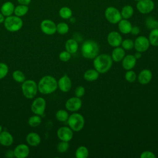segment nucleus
<instances>
[{
    "label": "nucleus",
    "instance_id": "5701e85b",
    "mask_svg": "<svg viewBox=\"0 0 158 158\" xmlns=\"http://www.w3.org/2000/svg\"><path fill=\"white\" fill-rule=\"evenodd\" d=\"M26 140L29 145L31 146H36L41 143V137L37 133L30 132L27 135Z\"/></svg>",
    "mask_w": 158,
    "mask_h": 158
},
{
    "label": "nucleus",
    "instance_id": "37998d69",
    "mask_svg": "<svg viewBox=\"0 0 158 158\" xmlns=\"http://www.w3.org/2000/svg\"><path fill=\"white\" fill-rule=\"evenodd\" d=\"M130 33L133 35H138L140 33V28L138 26H132Z\"/></svg>",
    "mask_w": 158,
    "mask_h": 158
},
{
    "label": "nucleus",
    "instance_id": "6ab92c4d",
    "mask_svg": "<svg viewBox=\"0 0 158 158\" xmlns=\"http://www.w3.org/2000/svg\"><path fill=\"white\" fill-rule=\"evenodd\" d=\"M15 5L12 1H6L1 6V12L6 17L13 15Z\"/></svg>",
    "mask_w": 158,
    "mask_h": 158
},
{
    "label": "nucleus",
    "instance_id": "ddd939ff",
    "mask_svg": "<svg viewBox=\"0 0 158 158\" xmlns=\"http://www.w3.org/2000/svg\"><path fill=\"white\" fill-rule=\"evenodd\" d=\"M57 135L60 140L69 142L73 138V130L68 127H61L57 130Z\"/></svg>",
    "mask_w": 158,
    "mask_h": 158
},
{
    "label": "nucleus",
    "instance_id": "2eb2a0df",
    "mask_svg": "<svg viewBox=\"0 0 158 158\" xmlns=\"http://www.w3.org/2000/svg\"><path fill=\"white\" fill-rule=\"evenodd\" d=\"M57 86L60 91L68 92L72 88V81L67 75H64L58 80Z\"/></svg>",
    "mask_w": 158,
    "mask_h": 158
},
{
    "label": "nucleus",
    "instance_id": "b1692460",
    "mask_svg": "<svg viewBox=\"0 0 158 158\" xmlns=\"http://www.w3.org/2000/svg\"><path fill=\"white\" fill-rule=\"evenodd\" d=\"M65 48L67 51L71 54L75 53L78 49V42L74 39H69L65 44Z\"/></svg>",
    "mask_w": 158,
    "mask_h": 158
},
{
    "label": "nucleus",
    "instance_id": "aec40b11",
    "mask_svg": "<svg viewBox=\"0 0 158 158\" xmlns=\"http://www.w3.org/2000/svg\"><path fill=\"white\" fill-rule=\"evenodd\" d=\"M14 141L12 135L7 131H2L0 133V144L4 146H10Z\"/></svg>",
    "mask_w": 158,
    "mask_h": 158
},
{
    "label": "nucleus",
    "instance_id": "39448f33",
    "mask_svg": "<svg viewBox=\"0 0 158 158\" xmlns=\"http://www.w3.org/2000/svg\"><path fill=\"white\" fill-rule=\"evenodd\" d=\"M22 91L23 96L27 99H33L36 95L38 84L32 80H25L22 85Z\"/></svg>",
    "mask_w": 158,
    "mask_h": 158
},
{
    "label": "nucleus",
    "instance_id": "09e8293b",
    "mask_svg": "<svg viewBox=\"0 0 158 158\" xmlns=\"http://www.w3.org/2000/svg\"><path fill=\"white\" fill-rule=\"evenodd\" d=\"M2 126L0 125V133L2 131Z\"/></svg>",
    "mask_w": 158,
    "mask_h": 158
},
{
    "label": "nucleus",
    "instance_id": "7c9ffc66",
    "mask_svg": "<svg viewBox=\"0 0 158 158\" xmlns=\"http://www.w3.org/2000/svg\"><path fill=\"white\" fill-rule=\"evenodd\" d=\"M69 27L65 22H60L56 25V32L60 35H65L68 33Z\"/></svg>",
    "mask_w": 158,
    "mask_h": 158
},
{
    "label": "nucleus",
    "instance_id": "de8ad7c7",
    "mask_svg": "<svg viewBox=\"0 0 158 158\" xmlns=\"http://www.w3.org/2000/svg\"><path fill=\"white\" fill-rule=\"evenodd\" d=\"M5 18H6V17L1 12H0V24L4 23Z\"/></svg>",
    "mask_w": 158,
    "mask_h": 158
},
{
    "label": "nucleus",
    "instance_id": "cd10ccee",
    "mask_svg": "<svg viewBox=\"0 0 158 158\" xmlns=\"http://www.w3.org/2000/svg\"><path fill=\"white\" fill-rule=\"evenodd\" d=\"M148 40L150 44L153 46H158V28L151 30Z\"/></svg>",
    "mask_w": 158,
    "mask_h": 158
},
{
    "label": "nucleus",
    "instance_id": "20e7f679",
    "mask_svg": "<svg viewBox=\"0 0 158 158\" xmlns=\"http://www.w3.org/2000/svg\"><path fill=\"white\" fill-rule=\"evenodd\" d=\"M3 23L5 28L10 32L18 31L23 27V20L21 17L15 15L6 17Z\"/></svg>",
    "mask_w": 158,
    "mask_h": 158
},
{
    "label": "nucleus",
    "instance_id": "e433bc0d",
    "mask_svg": "<svg viewBox=\"0 0 158 158\" xmlns=\"http://www.w3.org/2000/svg\"><path fill=\"white\" fill-rule=\"evenodd\" d=\"M125 78L127 81H128L130 83H133L136 79V74L134 71H133L131 70H128L125 73Z\"/></svg>",
    "mask_w": 158,
    "mask_h": 158
},
{
    "label": "nucleus",
    "instance_id": "2f4dec72",
    "mask_svg": "<svg viewBox=\"0 0 158 158\" xmlns=\"http://www.w3.org/2000/svg\"><path fill=\"white\" fill-rule=\"evenodd\" d=\"M69 115L68 112L64 109H60L57 111L56 113V119L59 122H65L67 121Z\"/></svg>",
    "mask_w": 158,
    "mask_h": 158
},
{
    "label": "nucleus",
    "instance_id": "412c9836",
    "mask_svg": "<svg viewBox=\"0 0 158 158\" xmlns=\"http://www.w3.org/2000/svg\"><path fill=\"white\" fill-rule=\"evenodd\" d=\"M118 28L122 33L128 34L131 32L132 25L128 19H123L118 22Z\"/></svg>",
    "mask_w": 158,
    "mask_h": 158
},
{
    "label": "nucleus",
    "instance_id": "c85d7f7f",
    "mask_svg": "<svg viewBox=\"0 0 158 158\" xmlns=\"http://www.w3.org/2000/svg\"><path fill=\"white\" fill-rule=\"evenodd\" d=\"M59 15L63 19H69L72 16V10L70 7L64 6L59 9Z\"/></svg>",
    "mask_w": 158,
    "mask_h": 158
},
{
    "label": "nucleus",
    "instance_id": "393cba45",
    "mask_svg": "<svg viewBox=\"0 0 158 158\" xmlns=\"http://www.w3.org/2000/svg\"><path fill=\"white\" fill-rule=\"evenodd\" d=\"M99 75V73L94 69H88L83 74L84 79L88 81H93L96 80Z\"/></svg>",
    "mask_w": 158,
    "mask_h": 158
},
{
    "label": "nucleus",
    "instance_id": "ea45409f",
    "mask_svg": "<svg viewBox=\"0 0 158 158\" xmlns=\"http://www.w3.org/2000/svg\"><path fill=\"white\" fill-rule=\"evenodd\" d=\"M59 59L62 62H67L71 58V54L67 51H62L59 56Z\"/></svg>",
    "mask_w": 158,
    "mask_h": 158
},
{
    "label": "nucleus",
    "instance_id": "dca6fc26",
    "mask_svg": "<svg viewBox=\"0 0 158 158\" xmlns=\"http://www.w3.org/2000/svg\"><path fill=\"white\" fill-rule=\"evenodd\" d=\"M14 154L17 158H25L30 154V148L27 144H20L14 149Z\"/></svg>",
    "mask_w": 158,
    "mask_h": 158
},
{
    "label": "nucleus",
    "instance_id": "c9c22d12",
    "mask_svg": "<svg viewBox=\"0 0 158 158\" xmlns=\"http://www.w3.org/2000/svg\"><path fill=\"white\" fill-rule=\"evenodd\" d=\"M146 26L148 27V28L149 29H151V30L158 28V21L156 20L154 18L151 17H148L146 19Z\"/></svg>",
    "mask_w": 158,
    "mask_h": 158
},
{
    "label": "nucleus",
    "instance_id": "4be33fe9",
    "mask_svg": "<svg viewBox=\"0 0 158 158\" xmlns=\"http://www.w3.org/2000/svg\"><path fill=\"white\" fill-rule=\"evenodd\" d=\"M125 56V49L121 47H115L111 54V57L112 59V60L116 62H118L122 60L123 57Z\"/></svg>",
    "mask_w": 158,
    "mask_h": 158
},
{
    "label": "nucleus",
    "instance_id": "6e6552de",
    "mask_svg": "<svg viewBox=\"0 0 158 158\" xmlns=\"http://www.w3.org/2000/svg\"><path fill=\"white\" fill-rule=\"evenodd\" d=\"M46 101L43 98L39 97L36 98L32 102L31 109L32 112L36 115H42L46 109Z\"/></svg>",
    "mask_w": 158,
    "mask_h": 158
},
{
    "label": "nucleus",
    "instance_id": "a18cd8bd",
    "mask_svg": "<svg viewBox=\"0 0 158 158\" xmlns=\"http://www.w3.org/2000/svg\"><path fill=\"white\" fill-rule=\"evenodd\" d=\"M6 156L7 157H9V158H11V157H13L14 156V151H12V150H8L6 151Z\"/></svg>",
    "mask_w": 158,
    "mask_h": 158
},
{
    "label": "nucleus",
    "instance_id": "f704fd0d",
    "mask_svg": "<svg viewBox=\"0 0 158 158\" xmlns=\"http://www.w3.org/2000/svg\"><path fill=\"white\" fill-rule=\"evenodd\" d=\"M122 48L125 50H131L134 48V42L130 39H125L121 43Z\"/></svg>",
    "mask_w": 158,
    "mask_h": 158
},
{
    "label": "nucleus",
    "instance_id": "1a4fd4ad",
    "mask_svg": "<svg viewBox=\"0 0 158 158\" xmlns=\"http://www.w3.org/2000/svg\"><path fill=\"white\" fill-rule=\"evenodd\" d=\"M137 10L143 14H147L152 12L154 8L152 0H139L136 4Z\"/></svg>",
    "mask_w": 158,
    "mask_h": 158
},
{
    "label": "nucleus",
    "instance_id": "473e14b6",
    "mask_svg": "<svg viewBox=\"0 0 158 158\" xmlns=\"http://www.w3.org/2000/svg\"><path fill=\"white\" fill-rule=\"evenodd\" d=\"M13 79L18 83H23L25 80V76L23 72L20 70H17L12 73Z\"/></svg>",
    "mask_w": 158,
    "mask_h": 158
},
{
    "label": "nucleus",
    "instance_id": "a878e982",
    "mask_svg": "<svg viewBox=\"0 0 158 158\" xmlns=\"http://www.w3.org/2000/svg\"><path fill=\"white\" fill-rule=\"evenodd\" d=\"M29 10V7L28 5L23 4H19L15 6L14 14L15 15L22 17L25 15Z\"/></svg>",
    "mask_w": 158,
    "mask_h": 158
},
{
    "label": "nucleus",
    "instance_id": "4468645a",
    "mask_svg": "<svg viewBox=\"0 0 158 158\" xmlns=\"http://www.w3.org/2000/svg\"><path fill=\"white\" fill-rule=\"evenodd\" d=\"M107 40L108 44L110 46L115 48L121 45L122 42V37L118 32L116 31H112L107 35Z\"/></svg>",
    "mask_w": 158,
    "mask_h": 158
},
{
    "label": "nucleus",
    "instance_id": "f257e3e1",
    "mask_svg": "<svg viewBox=\"0 0 158 158\" xmlns=\"http://www.w3.org/2000/svg\"><path fill=\"white\" fill-rule=\"evenodd\" d=\"M112 59L107 54H98L93 60L94 69L99 73H105L108 72L112 65Z\"/></svg>",
    "mask_w": 158,
    "mask_h": 158
},
{
    "label": "nucleus",
    "instance_id": "bb28decb",
    "mask_svg": "<svg viewBox=\"0 0 158 158\" xmlns=\"http://www.w3.org/2000/svg\"><path fill=\"white\" fill-rule=\"evenodd\" d=\"M120 13L123 19H129L133 16L134 13V9L131 6L126 5L122 7Z\"/></svg>",
    "mask_w": 158,
    "mask_h": 158
},
{
    "label": "nucleus",
    "instance_id": "0eeeda50",
    "mask_svg": "<svg viewBox=\"0 0 158 158\" xmlns=\"http://www.w3.org/2000/svg\"><path fill=\"white\" fill-rule=\"evenodd\" d=\"M104 16L106 20L112 24L117 23L122 19L120 12L113 6H109L106 9Z\"/></svg>",
    "mask_w": 158,
    "mask_h": 158
},
{
    "label": "nucleus",
    "instance_id": "7ed1b4c3",
    "mask_svg": "<svg viewBox=\"0 0 158 158\" xmlns=\"http://www.w3.org/2000/svg\"><path fill=\"white\" fill-rule=\"evenodd\" d=\"M81 52L85 58L94 59L99 54V47L96 41L91 40H86L81 46Z\"/></svg>",
    "mask_w": 158,
    "mask_h": 158
},
{
    "label": "nucleus",
    "instance_id": "4c0bfd02",
    "mask_svg": "<svg viewBox=\"0 0 158 158\" xmlns=\"http://www.w3.org/2000/svg\"><path fill=\"white\" fill-rule=\"evenodd\" d=\"M69 148V143L68 141H61L57 146V149L58 152L60 153H64Z\"/></svg>",
    "mask_w": 158,
    "mask_h": 158
},
{
    "label": "nucleus",
    "instance_id": "f3484780",
    "mask_svg": "<svg viewBox=\"0 0 158 158\" xmlns=\"http://www.w3.org/2000/svg\"><path fill=\"white\" fill-rule=\"evenodd\" d=\"M122 61L123 68L126 70H131L135 66L136 59L134 55L128 54L125 56Z\"/></svg>",
    "mask_w": 158,
    "mask_h": 158
},
{
    "label": "nucleus",
    "instance_id": "c03bdc74",
    "mask_svg": "<svg viewBox=\"0 0 158 158\" xmlns=\"http://www.w3.org/2000/svg\"><path fill=\"white\" fill-rule=\"evenodd\" d=\"M17 2L19 4H23V5H29L31 3V0H17Z\"/></svg>",
    "mask_w": 158,
    "mask_h": 158
},
{
    "label": "nucleus",
    "instance_id": "79ce46f5",
    "mask_svg": "<svg viewBox=\"0 0 158 158\" xmlns=\"http://www.w3.org/2000/svg\"><path fill=\"white\" fill-rule=\"evenodd\" d=\"M141 158H156V155L151 151H143L141 155H140Z\"/></svg>",
    "mask_w": 158,
    "mask_h": 158
},
{
    "label": "nucleus",
    "instance_id": "f03ea898",
    "mask_svg": "<svg viewBox=\"0 0 158 158\" xmlns=\"http://www.w3.org/2000/svg\"><path fill=\"white\" fill-rule=\"evenodd\" d=\"M57 87V80L54 77L50 75L42 77L38 84V91L43 94H49L54 92Z\"/></svg>",
    "mask_w": 158,
    "mask_h": 158
},
{
    "label": "nucleus",
    "instance_id": "49530a36",
    "mask_svg": "<svg viewBox=\"0 0 158 158\" xmlns=\"http://www.w3.org/2000/svg\"><path fill=\"white\" fill-rule=\"evenodd\" d=\"M134 56H135V57L136 59V60H137V59H140V58L141 57V52L137 51V52H135V54H134Z\"/></svg>",
    "mask_w": 158,
    "mask_h": 158
},
{
    "label": "nucleus",
    "instance_id": "58836bf2",
    "mask_svg": "<svg viewBox=\"0 0 158 158\" xmlns=\"http://www.w3.org/2000/svg\"><path fill=\"white\" fill-rule=\"evenodd\" d=\"M9 68L7 64L3 62H0V80L4 78L7 74Z\"/></svg>",
    "mask_w": 158,
    "mask_h": 158
},
{
    "label": "nucleus",
    "instance_id": "c756f323",
    "mask_svg": "<svg viewBox=\"0 0 158 158\" xmlns=\"http://www.w3.org/2000/svg\"><path fill=\"white\" fill-rule=\"evenodd\" d=\"M89 156V151L86 146H79L75 151V157L77 158H86Z\"/></svg>",
    "mask_w": 158,
    "mask_h": 158
},
{
    "label": "nucleus",
    "instance_id": "9d476101",
    "mask_svg": "<svg viewBox=\"0 0 158 158\" xmlns=\"http://www.w3.org/2000/svg\"><path fill=\"white\" fill-rule=\"evenodd\" d=\"M40 28L43 33L52 35L56 32V24L51 20L44 19L40 23Z\"/></svg>",
    "mask_w": 158,
    "mask_h": 158
},
{
    "label": "nucleus",
    "instance_id": "a19ab883",
    "mask_svg": "<svg viewBox=\"0 0 158 158\" xmlns=\"http://www.w3.org/2000/svg\"><path fill=\"white\" fill-rule=\"evenodd\" d=\"M85 88L83 86H78L75 88V96L80 98L85 94Z\"/></svg>",
    "mask_w": 158,
    "mask_h": 158
},
{
    "label": "nucleus",
    "instance_id": "72a5a7b5",
    "mask_svg": "<svg viewBox=\"0 0 158 158\" xmlns=\"http://www.w3.org/2000/svg\"><path fill=\"white\" fill-rule=\"evenodd\" d=\"M41 122V117H40V115H36V114L30 117L28 121V125L32 127H38V125H40Z\"/></svg>",
    "mask_w": 158,
    "mask_h": 158
},
{
    "label": "nucleus",
    "instance_id": "f8f14e48",
    "mask_svg": "<svg viewBox=\"0 0 158 158\" xmlns=\"http://www.w3.org/2000/svg\"><path fill=\"white\" fill-rule=\"evenodd\" d=\"M82 106V101L80 98L77 96L68 99L65 102V106L67 110L70 112H75L78 110Z\"/></svg>",
    "mask_w": 158,
    "mask_h": 158
},
{
    "label": "nucleus",
    "instance_id": "423d86ee",
    "mask_svg": "<svg viewBox=\"0 0 158 158\" xmlns=\"http://www.w3.org/2000/svg\"><path fill=\"white\" fill-rule=\"evenodd\" d=\"M67 123L73 131H79L83 129L85 125V118L80 114L73 113L69 117Z\"/></svg>",
    "mask_w": 158,
    "mask_h": 158
},
{
    "label": "nucleus",
    "instance_id": "a211bd4d",
    "mask_svg": "<svg viewBox=\"0 0 158 158\" xmlns=\"http://www.w3.org/2000/svg\"><path fill=\"white\" fill-rule=\"evenodd\" d=\"M152 77V72L149 69H143L141 70L138 76V80L140 84L141 85H147L148 84Z\"/></svg>",
    "mask_w": 158,
    "mask_h": 158
},
{
    "label": "nucleus",
    "instance_id": "9b49d317",
    "mask_svg": "<svg viewBox=\"0 0 158 158\" xmlns=\"http://www.w3.org/2000/svg\"><path fill=\"white\" fill-rule=\"evenodd\" d=\"M150 46L148 38L144 36H139L136 38L134 42V48L136 51L143 52L146 51Z\"/></svg>",
    "mask_w": 158,
    "mask_h": 158
},
{
    "label": "nucleus",
    "instance_id": "8fccbe9b",
    "mask_svg": "<svg viewBox=\"0 0 158 158\" xmlns=\"http://www.w3.org/2000/svg\"><path fill=\"white\" fill-rule=\"evenodd\" d=\"M135 1H139V0H135Z\"/></svg>",
    "mask_w": 158,
    "mask_h": 158
}]
</instances>
